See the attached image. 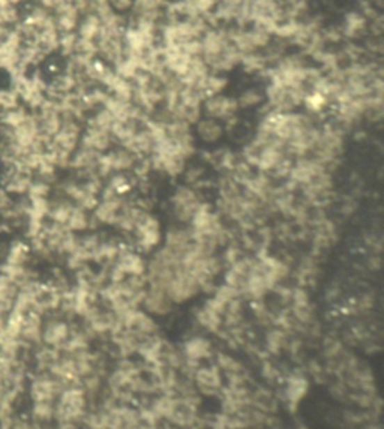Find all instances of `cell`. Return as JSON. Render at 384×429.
I'll return each mask as SVG.
<instances>
[{
	"mask_svg": "<svg viewBox=\"0 0 384 429\" xmlns=\"http://www.w3.org/2000/svg\"><path fill=\"white\" fill-rule=\"evenodd\" d=\"M200 56L215 74H230L240 65V53L233 44L228 26H215L200 39Z\"/></svg>",
	"mask_w": 384,
	"mask_h": 429,
	"instance_id": "obj_1",
	"label": "cell"
},
{
	"mask_svg": "<svg viewBox=\"0 0 384 429\" xmlns=\"http://www.w3.org/2000/svg\"><path fill=\"white\" fill-rule=\"evenodd\" d=\"M134 249L144 254V256H150V254L158 249L162 245V239H164V227H162L161 219L152 212H144L140 221L137 222L136 228L128 236Z\"/></svg>",
	"mask_w": 384,
	"mask_h": 429,
	"instance_id": "obj_2",
	"label": "cell"
},
{
	"mask_svg": "<svg viewBox=\"0 0 384 429\" xmlns=\"http://www.w3.org/2000/svg\"><path fill=\"white\" fill-rule=\"evenodd\" d=\"M203 203L205 198L201 192L192 187H188L185 183H180L173 189L170 195L168 209L176 224H179V226H189Z\"/></svg>",
	"mask_w": 384,
	"mask_h": 429,
	"instance_id": "obj_3",
	"label": "cell"
},
{
	"mask_svg": "<svg viewBox=\"0 0 384 429\" xmlns=\"http://www.w3.org/2000/svg\"><path fill=\"white\" fill-rule=\"evenodd\" d=\"M86 396L80 384L66 386L54 403V421L77 422L84 416Z\"/></svg>",
	"mask_w": 384,
	"mask_h": 429,
	"instance_id": "obj_4",
	"label": "cell"
},
{
	"mask_svg": "<svg viewBox=\"0 0 384 429\" xmlns=\"http://www.w3.org/2000/svg\"><path fill=\"white\" fill-rule=\"evenodd\" d=\"M164 290L175 305L186 304V302L195 299L198 295H201L197 279L189 270L185 269L184 265L173 273V276L168 279Z\"/></svg>",
	"mask_w": 384,
	"mask_h": 429,
	"instance_id": "obj_5",
	"label": "cell"
},
{
	"mask_svg": "<svg viewBox=\"0 0 384 429\" xmlns=\"http://www.w3.org/2000/svg\"><path fill=\"white\" fill-rule=\"evenodd\" d=\"M239 105L236 101V96L219 93L209 96L201 104V113L203 116L212 117L219 122H223L225 130L233 126L239 120Z\"/></svg>",
	"mask_w": 384,
	"mask_h": 429,
	"instance_id": "obj_6",
	"label": "cell"
},
{
	"mask_svg": "<svg viewBox=\"0 0 384 429\" xmlns=\"http://www.w3.org/2000/svg\"><path fill=\"white\" fill-rule=\"evenodd\" d=\"M66 386L48 373H35L29 382V398L32 403H56Z\"/></svg>",
	"mask_w": 384,
	"mask_h": 429,
	"instance_id": "obj_7",
	"label": "cell"
},
{
	"mask_svg": "<svg viewBox=\"0 0 384 429\" xmlns=\"http://www.w3.org/2000/svg\"><path fill=\"white\" fill-rule=\"evenodd\" d=\"M71 332V321L65 320L57 312L44 317L42 325V334H41V344L53 347L57 350H62L66 339L70 336Z\"/></svg>",
	"mask_w": 384,
	"mask_h": 429,
	"instance_id": "obj_8",
	"label": "cell"
},
{
	"mask_svg": "<svg viewBox=\"0 0 384 429\" xmlns=\"http://www.w3.org/2000/svg\"><path fill=\"white\" fill-rule=\"evenodd\" d=\"M140 308L146 311L152 317H166L175 308V304L170 300L164 288L155 284H147L146 290H144Z\"/></svg>",
	"mask_w": 384,
	"mask_h": 429,
	"instance_id": "obj_9",
	"label": "cell"
},
{
	"mask_svg": "<svg viewBox=\"0 0 384 429\" xmlns=\"http://www.w3.org/2000/svg\"><path fill=\"white\" fill-rule=\"evenodd\" d=\"M194 239H192V233L188 226H175L164 230V239H162V247L167 248L170 252L175 254L177 258H184L188 251L191 249Z\"/></svg>",
	"mask_w": 384,
	"mask_h": 429,
	"instance_id": "obj_10",
	"label": "cell"
},
{
	"mask_svg": "<svg viewBox=\"0 0 384 429\" xmlns=\"http://www.w3.org/2000/svg\"><path fill=\"white\" fill-rule=\"evenodd\" d=\"M192 383L206 395H215L224 387V375L215 364L200 365L192 374Z\"/></svg>",
	"mask_w": 384,
	"mask_h": 429,
	"instance_id": "obj_11",
	"label": "cell"
},
{
	"mask_svg": "<svg viewBox=\"0 0 384 429\" xmlns=\"http://www.w3.org/2000/svg\"><path fill=\"white\" fill-rule=\"evenodd\" d=\"M192 132H194L197 141L206 146L219 144L227 135L224 123L207 116H201L200 119L192 125Z\"/></svg>",
	"mask_w": 384,
	"mask_h": 429,
	"instance_id": "obj_12",
	"label": "cell"
},
{
	"mask_svg": "<svg viewBox=\"0 0 384 429\" xmlns=\"http://www.w3.org/2000/svg\"><path fill=\"white\" fill-rule=\"evenodd\" d=\"M113 266H116L125 275H146L147 257L144 254L134 249L131 245L125 247L114 260Z\"/></svg>",
	"mask_w": 384,
	"mask_h": 429,
	"instance_id": "obj_13",
	"label": "cell"
},
{
	"mask_svg": "<svg viewBox=\"0 0 384 429\" xmlns=\"http://www.w3.org/2000/svg\"><path fill=\"white\" fill-rule=\"evenodd\" d=\"M368 20L359 9H353L344 15L342 22L339 24L341 33L345 41L349 42H358L363 41L368 36Z\"/></svg>",
	"mask_w": 384,
	"mask_h": 429,
	"instance_id": "obj_14",
	"label": "cell"
},
{
	"mask_svg": "<svg viewBox=\"0 0 384 429\" xmlns=\"http://www.w3.org/2000/svg\"><path fill=\"white\" fill-rule=\"evenodd\" d=\"M42 325H44V315L33 309L24 312L22 318V327H20V339L22 343L33 350L41 344V334H42Z\"/></svg>",
	"mask_w": 384,
	"mask_h": 429,
	"instance_id": "obj_15",
	"label": "cell"
},
{
	"mask_svg": "<svg viewBox=\"0 0 384 429\" xmlns=\"http://www.w3.org/2000/svg\"><path fill=\"white\" fill-rule=\"evenodd\" d=\"M80 146L104 155L116 146V141H114L110 131L96 128V126L92 125H84Z\"/></svg>",
	"mask_w": 384,
	"mask_h": 429,
	"instance_id": "obj_16",
	"label": "cell"
},
{
	"mask_svg": "<svg viewBox=\"0 0 384 429\" xmlns=\"http://www.w3.org/2000/svg\"><path fill=\"white\" fill-rule=\"evenodd\" d=\"M51 14L54 18L56 29L59 31V33L75 32L81 18V15L71 2H57Z\"/></svg>",
	"mask_w": 384,
	"mask_h": 429,
	"instance_id": "obj_17",
	"label": "cell"
},
{
	"mask_svg": "<svg viewBox=\"0 0 384 429\" xmlns=\"http://www.w3.org/2000/svg\"><path fill=\"white\" fill-rule=\"evenodd\" d=\"M62 351L40 344L32 350V364L35 373H50L53 365L59 360Z\"/></svg>",
	"mask_w": 384,
	"mask_h": 429,
	"instance_id": "obj_18",
	"label": "cell"
},
{
	"mask_svg": "<svg viewBox=\"0 0 384 429\" xmlns=\"http://www.w3.org/2000/svg\"><path fill=\"white\" fill-rule=\"evenodd\" d=\"M101 27H102V22H101V18L98 17V14L90 13V14H86L80 18V23H79V26H77L75 33L80 39H86V41L96 42V39H98L99 32H101Z\"/></svg>",
	"mask_w": 384,
	"mask_h": 429,
	"instance_id": "obj_19",
	"label": "cell"
},
{
	"mask_svg": "<svg viewBox=\"0 0 384 429\" xmlns=\"http://www.w3.org/2000/svg\"><path fill=\"white\" fill-rule=\"evenodd\" d=\"M236 101L239 105V110H255L260 109L266 102L264 91L260 87H246L242 92L236 96Z\"/></svg>",
	"mask_w": 384,
	"mask_h": 429,
	"instance_id": "obj_20",
	"label": "cell"
},
{
	"mask_svg": "<svg viewBox=\"0 0 384 429\" xmlns=\"http://www.w3.org/2000/svg\"><path fill=\"white\" fill-rule=\"evenodd\" d=\"M227 86H228V77L227 75L210 72L205 78L203 83L198 86L197 91L200 92L201 96H203V100H206V98H209V96L225 93Z\"/></svg>",
	"mask_w": 384,
	"mask_h": 429,
	"instance_id": "obj_21",
	"label": "cell"
},
{
	"mask_svg": "<svg viewBox=\"0 0 384 429\" xmlns=\"http://www.w3.org/2000/svg\"><path fill=\"white\" fill-rule=\"evenodd\" d=\"M240 68L248 74L253 75H258V74H266V71L269 70V63L266 61V57L263 56L262 52H255V53H249L240 57Z\"/></svg>",
	"mask_w": 384,
	"mask_h": 429,
	"instance_id": "obj_22",
	"label": "cell"
},
{
	"mask_svg": "<svg viewBox=\"0 0 384 429\" xmlns=\"http://www.w3.org/2000/svg\"><path fill=\"white\" fill-rule=\"evenodd\" d=\"M308 390V380L299 374H291L287 378L285 398L290 403H299Z\"/></svg>",
	"mask_w": 384,
	"mask_h": 429,
	"instance_id": "obj_23",
	"label": "cell"
},
{
	"mask_svg": "<svg viewBox=\"0 0 384 429\" xmlns=\"http://www.w3.org/2000/svg\"><path fill=\"white\" fill-rule=\"evenodd\" d=\"M31 421L51 423L54 421V403H32Z\"/></svg>",
	"mask_w": 384,
	"mask_h": 429,
	"instance_id": "obj_24",
	"label": "cell"
},
{
	"mask_svg": "<svg viewBox=\"0 0 384 429\" xmlns=\"http://www.w3.org/2000/svg\"><path fill=\"white\" fill-rule=\"evenodd\" d=\"M20 20H22V14H20V9H18V6L11 5V3L0 5V26L13 29L20 23Z\"/></svg>",
	"mask_w": 384,
	"mask_h": 429,
	"instance_id": "obj_25",
	"label": "cell"
},
{
	"mask_svg": "<svg viewBox=\"0 0 384 429\" xmlns=\"http://www.w3.org/2000/svg\"><path fill=\"white\" fill-rule=\"evenodd\" d=\"M339 213L342 217H353L354 213L359 209V200L356 198V195H345L339 201Z\"/></svg>",
	"mask_w": 384,
	"mask_h": 429,
	"instance_id": "obj_26",
	"label": "cell"
},
{
	"mask_svg": "<svg viewBox=\"0 0 384 429\" xmlns=\"http://www.w3.org/2000/svg\"><path fill=\"white\" fill-rule=\"evenodd\" d=\"M107 5L113 9L114 13L120 15H127L131 13L134 0H107Z\"/></svg>",
	"mask_w": 384,
	"mask_h": 429,
	"instance_id": "obj_27",
	"label": "cell"
},
{
	"mask_svg": "<svg viewBox=\"0 0 384 429\" xmlns=\"http://www.w3.org/2000/svg\"><path fill=\"white\" fill-rule=\"evenodd\" d=\"M367 266L369 267V270L377 272L381 267V254L377 252H369L368 260H367Z\"/></svg>",
	"mask_w": 384,
	"mask_h": 429,
	"instance_id": "obj_28",
	"label": "cell"
},
{
	"mask_svg": "<svg viewBox=\"0 0 384 429\" xmlns=\"http://www.w3.org/2000/svg\"><path fill=\"white\" fill-rule=\"evenodd\" d=\"M11 429H32L31 419L23 417V416H14Z\"/></svg>",
	"mask_w": 384,
	"mask_h": 429,
	"instance_id": "obj_29",
	"label": "cell"
},
{
	"mask_svg": "<svg viewBox=\"0 0 384 429\" xmlns=\"http://www.w3.org/2000/svg\"><path fill=\"white\" fill-rule=\"evenodd\" d=\"M95 3H107V0H93Z\"/></svg>",
	"mask_w": 384,
	"mask_h": 429,
	"instance_id": "obj_30",
	"label": "cell"
},
{
	"mask_svg": "<svg viewBox=\"0 0 384 429\" xmlns=\"http://www.w3.org/2000/svg\"><path fill=\"white\" fill-rule=\"evenodd\" d=\"M167 2H175V0H167Z\"/></svg>",
	"mask_w": 384,
	"mask_h": 429,
	"instance_id": "obj_31",
	"label": "cell"
}]
</instances>
